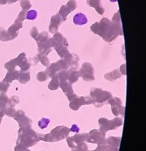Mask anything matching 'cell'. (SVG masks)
<instances>
[{
    "mask_svg": "<svg viewBox=\"0 0 146 151\" xmlns=\"http://www.w3.org/2000/svg\"><path fill=\"white\" fill-rule=\"evenodd\" d=\"M87 22V19L85 17L84 14H78L77 15L75 16L74 17V22L76 24H84Z\"/></svg>",
    "mask_w": 146,
    "mask_h": 151,
    "instance_id": "1",
    "label": "cell"
},
{
    "mask_svg": "<svg viewBox=\"0 0 146 151\" xmlns=\"http://www.w3.org/2000/svg\"><path fill=\"white\" fill-rule=\"evenodd\" d=\"M36 15H37V14H36V11H30V12H28V14H27V19H33L36 18Z\"/></svg>",
    "mask_w": 146,
    "mask_h": 151,
    "instance_id": "2",
    "label": "cell"
}]
</instances>
